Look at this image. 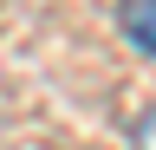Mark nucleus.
I'll return each instance as SVG.
<instances>
[{
	"mask_svg": "<svg viewBox=\"0 0 156 150\" xmlns=\"http://www.w3.org/2000/svg\"><path fill=\"white\" fill-rule=\"evenodd\" d=\"M124 39L136 46V52H156V0H124Z\"/></svg>",
	"mask_w": 156,
	"mask_h": 150,
	"instance_id": "obj_1",
	"label": "nucleus"
},
{
	"mask_svg": "<svg viewBox=\"0 0 156 150\" xmlns=\"http://www.w3.org/2000/svg\"><path fill=\"white\" fill-rule=\"evenodd\" d=\"M130 150H156V111H143V118H136V130H130Z\"/></svg>",
	"mask_w": 156,
	"mask_h": 150,
	"instance_id": "obj_2",
	"label": "nucleus"
}]
</instances>
